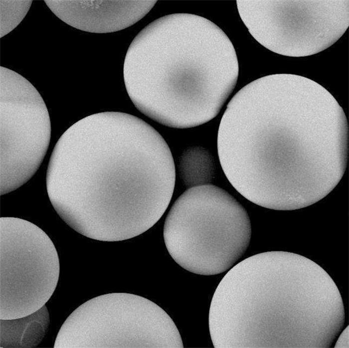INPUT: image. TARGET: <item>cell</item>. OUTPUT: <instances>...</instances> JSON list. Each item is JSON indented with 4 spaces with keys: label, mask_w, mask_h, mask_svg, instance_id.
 I'll use <instances>...</instances> for the list:
<instances>
[{
    "label": "cell",
    "mask_w": 349,
    "mask_h": 348,
    "mask_svg": "<svg viewBox=\"0 0 349 348\" xmlns=\"http://www.w3.org/2000/svg\"><path fill=\"white\" fill-rule=\"evenodd\" d=\"M224 173L252 202L292 210L321 200L347 167L344 111L308 78L276 74L241 89L227 105L217 133Z\"/></svg>",
    "instance_id": "obj_1"
},
{
    "label": "cell",
    "mask_w": 349,
    "mask_h": 348,
    "mask_svg": "<svg viewBox=\"0 0 349 348\" xmlns=\"http://www.w3.org/2000/svg\"><path fill=\"white\" fill-rule=\"evenodd\" d=\"M175 180L171 152L155 129L134 116L105 112L81 119L61 135L50 158L46 189L73 230L119 241L157 223Z\"/></svg>",
    "instance_id": "obj_2"
},
{
    "label": "cell",
    "mask_w": 349,
    "mask_h": 348,
    "mask_svg": "<svg viewBox=\"0 0 349 348\" xmlns=\"http://www.w3.org/2000/svg\"><path fill=\"white\" fill-rule=\"evenodd\" d=\"M345 320L339 289L321 266L297 254L270 251L226 274L208 324L215 348H327Z\"/></svg>",
    "instance_id": "obj_3"
},
{
    "label": "cell",
    "mask_w": 349,
    "mask_h": 348,
    "mask_svg": "<svg viewBox=\"0 0 349 348\" xmlns=\"http://www.w3.org/2000/svg\"><path fill=\"white\" fill-rule=\"evenodd\" d=\"M238 73L226 34L209 20L189 13L167 15L147 25L129 46L123 67L135 107L175 128L194 127L215 117Z\"/></svg>",
    "instance_id": "obj_4"
},
{
    "label": "cell",
    "mask_w": 349,
    "mask_h": 348,
    "mask_svg": "<svg viewBox=\"0 0 349 348\" xmlns=\"http://www.w3.org/2000/svg\"><path fill=\"white\" fill-rule=\"evenodd\" d=\"M164 239L175 262L186 270L214 275L231 268L244 255L251 226L244 207L211 184L185 190L171 207Z\"/></svg>",
    "instance_id": "obj_5"
},
{
    "label": "cell",
    "mask_w": 349,
    "mask_h": 348,
    "mask_svg": "<svg viewBox=\"0 0 349 348\" xmlns=\"http://www.w3.org/2000/svg\"><path fill=\"white\" fill-rule=\"evenodd\" d=\"M54 348H183L179 332L160 306L140 296L102 295L76 308L60 328Z\"/></svg>",
    "instance_id": "obj_6"
},
{
    "label": "cell",
    "mask_w": 349,
    "mask_h": 348,
    "mask_svg": "<svg viewBox=\"0 0 349 348\" xmlns=\"http://www.w3.org/2000/svg\"><path fill=\"white\" fill-rule=\"evenodd\" d=\"M252 36L277 54L313 55L329 47L349 26V0H238Z\"/></svg>",
    "instance_id": "obj_7"
},
{
    "label": "cell",
    "mask_w": 349,
    "mask_h": 348,
    "mask_svg": "<svg viewBox=\"0 0 349 348\" xmlns=\"http://www.w3.org/2000/svg\"><path fill=\"white\" fill-rule=\"evenodd\" d=\"M60 272L55 247L34 224L21 218H0V319L32 314L56 288Z\"/></svg>",
    "instance_id": "obj_8"
},
{
    "label": "cell",
    "mask_w": 349,
    "mask_h": 348,
    "mask_svg": "<svg viewBox=\"0 0 349 348\" xmlns=\"http://www.w3.org/2000/svg\"><path fill=\"white\" fill-rule=\"evenodd\" d=\"M1 195L26 183L47 152L51 124L36 89L16 72L0 67Z\"/></svg>",
    "instance_id": "obj_9"
},
{
    "label": "cell",
    "mask_w": 349,
    "mask_h": 348,
    "mask_svg": "<svg viewBox=\"0 0 349 348\" xmlns=\"http://www.w3.org/2000/svg\"><path fill=\"white\" fill-rule=\"evenodd\" d=\"M52 12L77 29L109 33L127 28L139 21L157 0H45Z\"/></svg>",
    "instance_id": "obj_10"
},
{
    "label": "cell",
    "mask_w": 349,
    "mask_h": 348,
    "mask_svg": "<svg viewBox=\"0 0 349 348\" xmlns=\"http://www.w3.org/2000/svg\"><path fill=\"white\" fill-rule=\"evenodd\" d=\"M49 324V314L45 305L24 317L0 319V348H36L45 337Z\"/></svg>",
    "instance_id": "obj_11"
},
{
    "label": "cell",
    "mask_w": 349,
    "mask_h": 348,
    "mask_svg": "<svg viewBox=\"0 0 349 348\" xmlns=\"http://www.w3.org/2000/svg\"><path fill=\"white\" fill-rule=\"evenodd\" d=\"M177 172L181 182L187 189L210 184L216 175L215 161L206 148L191 146L181 153L177 163Z\"/></svg>",
    "instance_id": "obj_12"
},
{
    "label": "cell",
    "mask_w": 349,
    "mask_h": 348,
    "mask_svg": "<svg viewBox=\"0 0 349 348\" xmlns=\"http://www.w3.org/2000/svg\"><path fill=\"white\" fill-rule=\"evenodd\" d=\"M31 0H0V37L15 28L24 18L32 4Z\"/></svg>",
    "instance_id": "obj_13"
},
{
    "label": "cell",
    "mask_w": 349,
    "mask_h": 348,
    "mask_svg": "<svg viewBox=\"0 0 349 348\" xmlns=\"http://www.w3.org/2000/svg\"><path fill=\"white\" fill-rule=\"evenodd\" d=\"M349 327L348 326L341 333L335 345V348H349Z\"/></svg>",
    "instance_id": "obj_14"
}]
</instances>
